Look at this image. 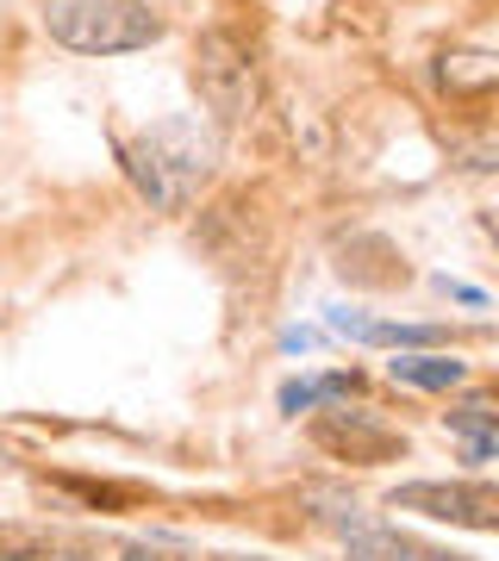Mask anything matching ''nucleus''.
<instances>
[{
	"label": "nucleus",
	"instance_id": "1",
	"mask_svg": "<svg viewBox=\"0 0 499 561\" xmlns=\"http://www.w3.org/2000/svg\"><path fill=\"white\" fill-rule=\"evenodd\" d=\"M113 157L150 213H188V201L213 181L219 138L200 119H169L144 138H113Z\"/></svg>",
	"mask_w": 499,
	"mask_h": 561
},
{
	"label": "nucleus",
	"instance_id": "2",
	"mask_svg": "<svg viewBox=\"0 0 499 561\" xmlns=\"http://www.w3.org/2000/svg\"><path fill=\"white\" fill-rule=\"evenodd\" d=\"M44 38L69 57H138L162 44L169 20L150 0H44Z\"/></svg>",
	"mask_w": 499,
	"mask_h": 561
},
{
	"label": "nucleus",
	"instance_id": "3",
	"mask_svg": "<svg viewBox=\"0 0 499 561\" xmlns=\"http://www.w3.org/2000/svg\"><path fill=\"white\" fill-rule=\"evenodd\" d=\"M194 81L200 101L213 106L225 125H238L257 113V69H250V50H243L231 32H206L194 50Z\"/></svg>",
	"mask_w": 499,
	"mask_h": 561
},
{
	"label": "nucleus",
	"instance_id": "4",
	"mask_svg": "<svg viewBox=\"0 0 499 561\" xmlns=\"http://www.w3.org/2000/svg\"><path fill=\"white\" fill-rule=\"evenodd\" d=\"M394 512H424L438 524H468V530H494L499 524V493L487 481H412L387 493Z\"/></svg>",
	"mask_w": 499,
	"mask_h": 561
},
{
	"label": "nucleus",
	"instance_id": "5",
	"mask_svg": "<svg viewBox=\"0 0 499 561\" xmlns=\"http://www.w3.org/2000/svg\"><path fill=\"white\" fill-rule=\"evenodd\" d=\"M313 437L331 449V456H343V461H381V456H394L399 449V437L394 431H381V424H368V419H319L313 424Z\"/></svg>",
	"mask_w": 499,
	"mask_h": 561
},
{
	"label": "nucleus",
	"instance_id": "6",
	"mask_svg": "<svg viewBox=\"0 0 499 561\" xmlns=\"http://www.w3.org/2000/svg\"><path fill=\"white\" fill-rule=\"evenodd\" d=\"M387 375L406 387H419V393H456L468 381V362L456 356H438V350H419V356H394L387 362Z\"/></svg>",
	"mask_w": 499,
	"mask_h": 561
},
{
	"label": "nucleus",
	"instance_id": "7",
	"mask_svg": "<svg viewBox=\"0 0 499 561\" xmlns=\"http://www.w3.org/2000/svg\"><path fill=\"white\" fill-rule=\"evenodd\" d=\"M406 556V542H394L387 530H356L350 537V561H399Z\"/></svg>",
	"mask_w": 499,
	"mask_h": 561
},
{
	"label": "nucleus",
	"instance_id": "8",
	"mask_svg": "<svg viewBox=\"0 0 499 561\" xmlns=\"http://www.w3.org/2000/svg\"><path fill=\"white\" fill-rule=\"evenodd\" d=\"M406 561H468V556H443V549H406Z\"/></svg>",
	"mask_w": 499,
	"mask_h": 561
},
{
	"label": "nucleus",
	"instance_id": "9",
	"mask_svg": "<svg viewBox=\"0 0 499 561\" xmlns=\"http://www.w3.org/2000/svg\"><path fill=\"white\" fill-rule=\"evenodd\" d=\"M0 561H44L38 549H0Z\"/></svg>",
	"mask_w": 499,
	"mask_h": 561
},
{
	"label": "nucleus",
	"instance_id": "10",
	"mask_svg": "<svg viewBox=\"0 0 499 561\" xmlns=\"http://www.w3.org/2000/svg\"><path fill=\"white\" fill-rule=\"evenodd\" d=\"M120 561H169V556H157V549H125Z\"/></svg>",
	"mask_w": 499,
	"mask_h": 561
},
{
	"label": "nucleus",
	"instance_id": "11",
	"mask_svg": "<svg viewBox=\"0 0 499 561\" xmlns=\"http://www.w3.org/2000/svg\"><path fill=\"white\" fill-rule=\"evenodd\" d=\"M44 561H94V556H76V549H63V556H44Z\"/></svg>",
	"mask_w": 499,
	"mask_h": 561
}]
</instances>
